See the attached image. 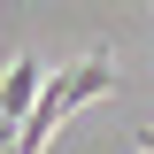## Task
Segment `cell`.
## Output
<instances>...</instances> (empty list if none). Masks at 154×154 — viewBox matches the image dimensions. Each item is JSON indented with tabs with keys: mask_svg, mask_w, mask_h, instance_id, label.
Listing matches in <instances>:
<instances>
[{
	"mask_svg": "<svg viewBox=\"0 0 154 154\" xmlns=\"http://www.w3.org/2000/svg\"><path fill=\"white\" fill-rule=\"evenodd\" d=\"M46 93V77H38V62L23 54V62H8V77H0V154H16V139H23V116H31V100Z\"/></svg>",
	"mask_w": 154,
	"mask_h": 154,
	"instance_id": "6da1fadb",
	"label": "cell"
},
{
	"mask_svg": "<svg viewBox=\"0 0 154 154\" xmlns=\"http://www.w3.org/2000/svg\"><path fill=\"white\" fill-rule=\"evenodd\" d=\"M131 146H139V154H154V123H131Z\"/></svg>",
	"mask_w": 154,
	"mask_h": 154,
	"instance_id": "7a4b0ae2",
	"label": "cell"
}]
</instances>
